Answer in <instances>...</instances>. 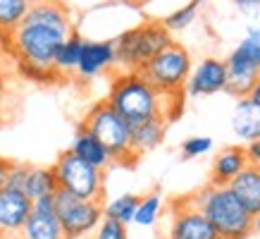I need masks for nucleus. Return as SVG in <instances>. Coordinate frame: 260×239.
Returning <instances> with one entry per match:
<instances>
[{
  "instance_id": "1",
  "label": "nucleus",
  "mask_w": 260,
  "mask_h": 239,
  "mask_svg": "<svg viewBox=\"0 0 260 239\" xmlns=\"http://www.w3.org/2000/svg\"><path fill=\"white\" fill-rule=\"evenodd\" d=\"M72 36L70 15L57 3H31L19 26L12 32V46L24 67L41 72H55L57 48Z\"/></svg>"
},
{
  "instance_id": "2",
  "label": "nucleus",
  "mask_w": 260,
  "mask_h": 239,
  "mask_svg": "<svg viewBox=\"0 0 260 239\" xmlns=\"http://www.w3.org/2000/svg\"><path fill=\"white\" fill-rule=\"evenodd\" d=\"M177 96H162L150 86L139 72H122L115 77L110 96L105 103L124 120L126 125L146 122V120H170L165 101H172Z\"/></svg>"
},
{
  "instance_id": "3",
  "label": "nucleus",
  "mask_w": 260,
  "mask_h": 239,
  "mask_svg": "<svg viewBox=\"0 0 260 239\" xmlns=\"http://www.w3.org/2000/svg\"><path fill=\"white\" fill-rule=\"evenodd\" d=\"M186 203L205 215L220 239H246L253 234V215H248L229 187L208 184Z\"/></svg>"
},
{
  "instance_id": "4",
  "label": "nucleus",
  "mask_w": 260,
  "mask_h": 239,
  "mask_svg": "<svg viewBox=\"0 0 260 239\" xmlns=\"http://www.w3.org/2000/svg\"><path fill=\"white\" fill-rule=\"evenodd\" d=\"M115 43V57L119 65H124L126 72H141L153 57L162 53L174 41L162 24L150 22L134 29H126L112 41Z\"/></svg>"
},
{
  "instance_id": "5",
  "label": "nucleus",
  "mask_w": 260,
  "mask_h": 239,
  "mask_svg": "<svg viewBox=\"0 0 260 239\" xmlns=\"http://www.w3.org/2000/svg\"><path fill=\"white\" fill-rule=\"evenodd\" d=\"M81 127L103 143V148L110 153L112 163H134L136 160L132 151V139H129V125L105 101L95 103L88 110Z\"/></svg>"
},
{
  "instance_id": "6",
  "label": "nucleus",
  "mask_w": 260,
  "mask_h": 239,
  "mask_svg": "<svg viewBox=\"0 0 260 239\" xmlns=\"http://www.w3.org/2000/svg\"><path fill=\"white\" fill-rule=\"evenodd\" d=\"M139 74L162 96H179L191 74V57L186 48L172 43L153 57Z\"/></svg>"
},
{
  "instance_id": "7",
  "label": "nucleus",
  "mask_w": 260,
  "mask_h": 239,
  "mask_svg": "<svg viewBox=\"0 0 260 239\" xmlns=\"http://www.w3.org/2000/svg\"><path fill=\"white\" fill-rule=\"evenodd\" d=\"M53 172L57 180V189L70 191L72 196H77L81 201H98L101 203L103 191H105V180H103L101 170L86 165L74 153L64 151L57 156Z\"/></svg>"
},
{
  "instance_id": "8",
  "label": "nucleus",
  "mask_w": 260,
  "mask_h": 239,
  "mask_svg": "<svg viewBox=\"0 0 260 239\" xmlns=\"http://www.w3.org/2000/svg\"><path fill=\"white\" fill-rule=\"evenodd\" d=\"M53 203L64 239H84L103 223V206L98 201H81L70 191L57 189L53 194Z\"/></svg>"
},
{
  "instance_id": "9",
  "label": "nucleus",
  "mask_w": 260,
  "mask_h": 239,
  "mask_svg": "<svg viewBox=\"0 0 260 239\" xmlns=\"http://www.w3.org/2000/svg\"><path fill=\"white\" fill-rule=\"evenodd\" d=\"M224 88H227V65H224V60H217V57L201 60V65L191 72L186 84H184V91L191 98L217 94Z\"/></svg>"
},
{
  "instance_id": "10",
  "label": "nucleus",
  "mask_w": 260,
  "mask_h": 239,
  "mask_svg": "<svg viewBox=\"0 0 260 239\" xmlns=\"http://www.w3.org/2000/svg\"><path fill=\"white\" fill-rule=\"evenodd\" d=\"M29 215H31V201L26 199L24 191H0V239L17 237Z\"/></svg>"
},
{
  "instance_id": "11",
  "label": "nucleus",
  "mask_w": 260,
  "mask_h": 239,
  "mask_svg": "<svg viewBox=\"0 0 260 239\" xmlns=\"http://www.w3.org/2000/svg\"><path fill=\"white\" fill-rule=\"evenodd\" d=\"M170 239H217V232L205 220V215L201 211L184 203L181 211L172 215Z\"/></svg>"
},
{
  "instance_id": "12",
  "label": "nucleus",
  "mask_w": 260,
  "mask_h": 239,
  "mask_svg": "<svg viewBox=\"0 0 260 239\" xmlns=\"http://www.w3.org/2000/svg\"><path fill=\"white\" fill-rule=\"evenodd\" d=\"M115 63H117V57H115L112 41H84L77 72L81 79H93L105 70H110Z\"/></svg>"
},
{
  "instance_id": "13",
  "label": "nucleus",
  "mask_w": 260,
  "mask_h": 239,
  "mask_svg": "<svg viewBox=\"0 0 260 239\" xmlns=\"http://www.w3.org/2000/svg\"><path fill=\"white\" fill-rule=\"evenodd\" d=\"M224 65H227V88L224 91H229L237 98H248L255 81L260 79V70L255 65L246 63L244 57H239L237 53H232L224 60Z\"/></svg>"
},
{
  "instance_id": "14",
  "label": "nucleus",
  "mask_w": 260,
  "mask_h": 239,
  "mask_svg": "<svg viewBox=\"0 0 260 239\" xmlns=\"http://www.w3.org/2000/svg\"><path fill=\"white\" fill-rule=\"evenodd\" d=\"M229 189L239 199V203L248 211V215L258 218L260 215V167L248 165L244 172H239L229 182Z\"/></svg>"
},
{
  "instance_id": "15",
  "label": "nucleus",
  "mask_w": 260,
  "mask_h": 239,
  "mask_svg": "<svg viewBox=\"0 0 260 239\" xmlns=\"http://www.w3.org/2000/svg\"><path fill=\"white\" fill-rule=\"evenodd\" d=\"M70 153H74L79 160H84L86 165L95 167V170H108L112 165V158L110 153L103 148V143L95 139L91 132H86L84 127L77 129V134H74V141H72V148Z\"/></svg>"
},
{
  "instance_id": "16",
  "label": "nucleus",
  "mask_w": 260,
  "mask_h": 239,
  "mask_svg": "<svg viewBox=\"0 0 260 239\" xmlns=\"http://www.w3.org/2000/svg\"><path fill=\"white\" fill-rule=\"evenodd\" d=\"M248 167V158L241 146H229L220 151L213 160V182L215 187H229V182Z\"/></svg>"
},
{
  "instance_id": "17",
  "label": "nucleus",
  "mask_w": 260,
  "mask_h": 239,
  "mask_svg": "<svg viewBox=\"0 0 260 239\" xmlns=\"http://www.w3.org/2000/svg\"><path fill=\"white\" fill-rule=\"evenodd\" d=\"M232 129L241 141L251 143L260 139V105L251 98H237V108L232 115Z\"/></svg>"
},
{
  "instance_id": "18",
  "label": "nucleus",
  "mask_w": 260,
  "mask_h": 239,
  "mask_svg": "<svg viewBox=\"0 0 260 239\" xmlns=\"http://www.w3.org/2000/svg\"><path fill=\"white\" fill-rule=\"evenodd\" d=\"M165 120H146V122H136L129 125V139H132V151L139 158L141 153L153 151L155 146L162 143L165 139Z\"/></svg>"
},
{
  "instance_id": "19",
  "label": "nucleus",
  "mask_w": 260,
  "mask_h": 239,
  "mask_svg": "<svg viewBox=\"0 0 260 239\" xmlns=\"http://www.w3.org/2000/svg\"><path fill=\"white\" fill-rule=\"evenodd\" d=\"M19 239H64L62 227L55 213H39L31 211V215L26 218L22 232L17 234Z\"/></svg>"
},
{
  "instance_id": "20",
  "label": "nucleus",
  "mask_w": 260,
  "mask_h": 239,
  "mask_svg": "<svg viewBox=\"0 0 260 239\" xmlns=\"http://www.w3.org/2000/svg\"><path fill=\"white\" fill-rule=\"evenodd\" d=\"M57 191V180L53 167H29V175H26V182H24V194L26 199L39 201L43 196H53Z\"/></svg>"
},
{
  "instance_id": "21",
  "label": "nucleus",
  "mask_w": 260,
  "mask_h": 239,
  "mask_svg": "<svg viewBox=\"0 0 260 239\" xmlns=\"http://www.w3.org/2000/svg\"><path fill=\"white\" fill-rule=\"evenodd\" d=\"M84 41H86V39H81L79 34L72 32L70 39H67L62 46L57 48L55 60H53V70H55V72H77V65H79Z\"/></svg>"
},
{
  "instance_id": "22",
  "label": "nucleus",
  "mask_w": 260,
  "mask_h": 239,
  "mask_svg": "<svg viewBox=\"0 0 260 239\" xmlns=\"http://www.w3.org/2000/svg\"><path fill=\"white\" fill-rule=\"evenodd\" d=\"M139 199L136 194H122L117 199H112L108 206L103 208V218L105 220H115L119 225H129L134 223V213H136V206H139Z\"/></svg>"
},
{
  "instance_id": "23",
  "label": "nucleus",
  "mask_w": 260,
  "mask_h": 239,
  "mask_svg": "<svg viewBox=\"0 0 260 239\" xmlns=\"http://www.w3.org/2000/svg\"><path fill=\"white\" fill-rule=\"evenodd\" d=\"M160 211H162V194L160 191H150L146 196L139 199V206H136L134 213V223L141 225V227H150V225L158 223Z\"/></svg>"
},
{
  "instance_id": "24",
  "label": "nucleus",
  "mask_w": 260,
  "mask_h": 239,
  "mask_svg": "<svg viewBox=\"0 0 260 239\" xmlns=\"http://www.w3.org/2000/svg\"><path fill=\"white\" fill-rule=\"evenodd\" d=\"M31 8L29 0H0V29L15 32Z\"/></svg>"
},
{
  "instance_id": "25",
  "label": "nucleus",
  "mask_w": 260,
  "mask_h": 239,
  "mask_svg": "<svg viewBox=\"0 0 260 239\" xmlns=\"http://www.w3.org/2000/svg\"><path fill=\"white\" fill-rule=\"evenodd\" d=\"M232 53H237L239 57H244L246 63L255 65L260 70V26H251L246 32V36L241 39V43Z\"/></svg>"
},
{
  "instance_id": "26",
  "label": "nucleus",
  "mask_w": 260,
  "mask_h": 239,
  "mask_svg": "<svg viewBox=\"0 0 260 239\" xmlns=\"http://www.w3.org/2000/svg\"><path fill=\"white\" fill-rule=\"evenodd\" d=\"M196 12H198V3H186L184 8H177L174 12H170L165 17L162 26L167 32H181V29L191 26V22L196 19Z\"/></svg>"
},
{
  "instance_id": "27",
  "label": "nucleus",
  "mask_w": 260,
  "mask_h": 239,
  "mask_svg": "<svg viewBox=\"0 0 260 239\" xmlns=\"http://www.w3.org/2000/svg\"><path fill=\"white\" fill-rule=\"evenodd\" d=\"M213 148V139L210 136H191L181 143V153L184 158H198V156H205V153Z\"/></svg>"
},
{
  "instance_id": "28",
  "label": "nucleus",
  "mask_w": 260,
  "mask_h": 239,
  "mask_svg": "<svg viewBox=\"0 0 260 239\" xmlns=\"http://www.w3.org/2000/svg\"><path fill=\"white\" fill-rule=\"evenodd\" d=\"M95 239H129V232H126L124 225L103 218V223L95 230Z\"/></svg>"
},
{
  "instance_id": "29",
  "label": "nucleus",
  "mask_w": 260,
  "mask_h": 239,
  "mask_svg": "<svg viewBox=\"0 0 260 239\" xmlns=\"http://www.w3.org/2000/svg\"><path fill=\"white\" fill-rule=\"evenodd\" d=\"M29 167L24 163H10V172H8V187L5 189H15V191H24V182L29 175Z\"/></svg>"
},
{
  "instance_id": "30",
  "label": "nucleus",
  "mask_w": 260,
  "mask_h": 239,
  "mask_svg": "<svg viewBox=\"0 0 260 239\" xmlns=\"http://www.w3.org/2000/svg\"><path fill=\"white\" fill-rule=\"evenodd\" d=\"M244 151H246V158H248V165L260 167V139H258V141L246 143Z\"/></svg>"
},
{
  "instance_id": "31",
  "label": "nucleus",
  "mask_w": 260,
  "mask_h": 239,
  "mask_svg": "<svg viewBox=\"0 0 260 239\" xmlns=\"http://www.w3.org/2000/svg\"><path fill=\"white\" fill-rule=\"evenodd\" d=\"M237 8L241 10L244 15L260 17V0H237Z\"/></svg>"
},
{
  "instance_id": "32",
  "label": "nucleus",
  "mask_w": 260,
  "mask_h": 239,
  "mask_svg": "<svg viewBox=\"0 0 260 239\" xmlns=\"http://www.w3.org/2000/svg\"><path fill=\"white\" fill-rule=\"evenodd\" d=\"M8 172H10V160L0 158V191L8 187Z\"/></svg>"
},
{
  "instance_id": "33",
  "label": "nucleus",
  "mask_w": 260,
  "mask_h": 239,
  "mask_svg": "<svg viewBox=\"0 0 260 239\" xmlns=\"http://www.w3.org/2000/svg\"><path fill=\"white\" fill-rule=\"evenodd\" d=\"M248 98H251L255 105H260V79L255 81V86H253V91H251V96H248Z\"/></svg>"
},
{
  "instance_id": "34",
  "label": "nucleus",
  "mask_w": 260,
  "mask_h": 239,
  "mask_svg": "<svg viewBox=\"0 0 260 239\" xmlns=\"http://www.w3.org/2000/svg\"><path fill=\"white\" fill-rule=\"evenodd\" d=\"M253 234H258L260 237V215L258 218H253Z\"/></svg>"
},
{
  "instance_id": "35",
  "label": "nucleus",
  "mask_w": 260,
  "mask_h": 239,
  "mask_svg": "<svg viewBox=\"0 0 260 239\" xmlns=\"http://www.w3.org/2000/svg\"><path fill=\"white\" fill-rule=\"evenodd\" d=\"M217 239H220V237H217Z\"/></svg>"
}]
</instances>
